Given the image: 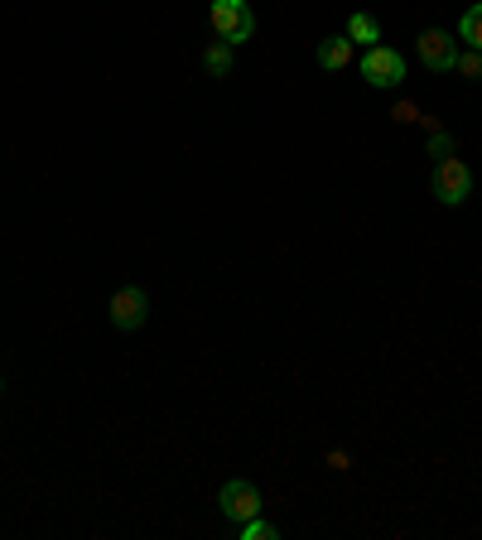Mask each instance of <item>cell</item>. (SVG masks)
Here are the masks:
<instances>
[{"mask_svg":"<svg viewBox=\"0 0 482 540\" xmlns=\"http://www.w3.org/2000/svg\"><path fill=\"white\" fill-rule=\"evenodd\" d=\"M111 328L116 333H135V328L150 319V295L140 290V285H121L116 295H111Z\"/></svg>","mask_w":482,"mask_h":540,"instance_id":"obj_4","label":"cell"},{"mask_svg":"<svg viewBox=\"0 0 482 540\" xmlns=\"http://www.w3.org/2000/svg\"><path fill=\"white\" fill-rule=\"evenodd\" d=\"M429 155H439V160H444V155H454V135L444 131V126H434V131H429Z\"/></svg>","mask_w":482,"mask_h":540,"instance_id":"obj_13","label":"cell"},{"mask_svg":"<svg viewBox=\"0 0 482 540\" xmlns=\"http://www.w3.org/2000/svg\"><path fill=\"white\" fill-rule=\"evenodd\" d=\"M203 68H208L213 78H227V73H232V44H222V39L208 44V49H203Z\"/></svg>","mask_w":482,"mask_h":540,"instance_id":"obj_10","label":"cell"},{"mask_svg":"<svg viewBox=\"0 0 482 540\" xmlns=\"http://www.w3.org/2000/svg\"><path fill=\"white\" fill-rule=\"evenodd\" d=\"M237 531H241V540H275V536H280V526H270L266 516H251V521H241Z\"/></svg>","mask_w":482,"mask_h":540,"instance_id":"obj_11","label":"cell"},{"mask_svg":"<svg viewBox=\"0 0 482 540\" xmlns=\"http://www.w3.org/2000/svg\"><path fill=\"white\" fill-rule=\"evenodd\" d=\"M217 507H222V516H227L232 526H241V521H251V516L266 512V497H261V487L256 483L232 478V483H222V492H217Z\"/></svg>","mask_w":482,"mask_h":540,"instance_id":"obj_3","label":"cell"},{"mask_svg":"<svg viewBox=\"0 0 482 540\" xmlns=\"http://www.w3.org/2000/svg\"><path fill=\"white\" fill-rule=\"evenodd\" d=\"M0 391H5V381H0Z\"/></svg>","mask_w":482,"mask_h":540,"instance_id":"obj_15","label":"cell"},{"mask_svg":"<svg viewBox=\"0 0 482 540\" xmlns=\"http://www.w3.org/2000/svg\"><path fill=\"white\" fill-rule=\"evenodd\" d=\"M458 39H463L468 49H482V0L458 15Z\"/></svg>","mask_w":482,"mask_h":540,"instance_id":"obj_9","label":"cell"},{"mask_svg":"<svg viewBox=\"0 0 482 540\" xmlns=\"http://www.w3.org/2000/svg\"><path fill=\"white\" fill-rule=\"evenodd\" d=\"M362 78L372 87H401L405 82V58L391 49V44H372L362 54Z\"/></svg>","mask_w":482,"mask_h":540,"instance_id":"obj_5","label":"cell"},{"mask_svg":"<svg viewBox=\"0 0 482 540\" xmlns=\"http://www.w3.org/2000/svg\"><path fill=\"white\" fill-rule=\"evenodd\" d=\"M208 25H213V34L222 44L241 49V44L256 34V15H251L246 0H213V5H208Z\"/></svg>","mask_w":482,"mask_h":540,"instance_id":"obj_1","label":"cell"},{"mask_svg":"<svg viewBox=\"0 0 482 540\" xmlns=\"http://www.w3.org/2000/svg\"><path fill=\"white\" fill-rule=\"evenodd\" d=\"M352 44L348 34H333V39H319V68H328V73H343L352 63Z\"/></svg>","mask_w":482,"mask_h":540,"instance_id":"obj_7","label":"cell"},{"mask_svg":"<svg viewBox=\"0 0 482 540\" xmlns=\"http://www.w3.org/2000/svg\"><path fill=\"white\" fill-rule=\"evenodd\" d=\"M415 54L425 63L429 73H449L458 63V34H444V29H425L420 39H415Z\"/></svg>","mask_w":482,"mask_h":540,"instance_id":"obj_6","label":"cell"},{"mask_svg":"<svg viewBox=\"0 0 482 540\" xmlns=\"http://www.w3.org/2000/svg\"><path fill=\"white\" fill-rule=\"evenodd\" d=\"M429 189H434V203L458 208V203L473 193V169H468V160H458V155L434 160V179H429Z\"/></svg>","mask_w":482,"mask_h":540,"instance_id":"obj_2","label":"cell"},{"mask_svg":"<svg viewBox=\"0 0 482 540\" xmlns=\"http://www.w3.org/2000/svg\"><path fill=\"white\" fill-rule=\"evenodd\" d=\"M415 116H420V111H415V102H401V107H396V121H415Z\"/></svg>","mask_w":482,"mask_h":540,"instance_id":"obj_14","label":"cell"},{"mask_svg":"<svg viewBox=\"0 0 482 540\" xmlns=\"http://www.w3.org/2000/svg\"><path fill=\"white\" fill-rule=\"evenodd\" d=\"M454 68L463 73V78H473V82H478V78H482V49H468V54H458Z\"/></svg>","mask_w":482,"mask_h":540,"instance_id":"obj_12","label":"cell"},{"mask_svg":"<svg viewBox=\"0 0 482 540\" xmlns=\"http://www.w3.org/2000/svg\"><path fill=\"white\" fill-rule=\"evenodd\" d=\"M348 39L352 44H362V49L381 44V20H376L372 10H352L348 15Z\"/></svg>","mask_w":482,"mask_h":540,"instance_id":"obj_8","label":"cell"}]
</instances>
